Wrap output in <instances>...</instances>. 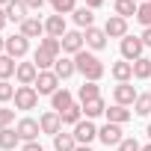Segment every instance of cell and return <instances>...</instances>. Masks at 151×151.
Wrapping results in <instances>:
<instances>
[{
  "label": "cell",
  "instance_id": "6da1fadb",
  "mask_svg": "<svg viewBox=\"0 0 151 151\" xmlns=\"http://www.w3.org/2000/svg\"><path fill=\"white\" fill-rule=\"evenodd\" d=\"M74 65H77V71L83 74L86 80H92V83H98V80L104 77V62H101L95 53H86V50H80L77 56H74Z\"/></svg>",
  "mask_w": 151,
  "mask_h": 151
},
{
  "label": "cell",
  "instance_id": "7a4b0ae2",
  "mask_svg": "<svg viewBox=\"0 0 151 151\" xmlns=\"http://www.w3.org/2000/svg\"><path fill=\"white\" fill-rule=\"evenodd\" d=\"M36 104H39L36 86H18L15 89V110H36Z\"/></svg>",
  "mask_w": 151,
  "mask_h": 151
},
{
  "label": "cell",
  "instance_id": "3957f363",
  "mask_svg": "<svg viewBox=\"0 0 151 151\" xmlns=\"http://www.w3.org/2000/svg\"><path fill=\"white\" fill-rule=\"evenodd\" d=\"M142 39H136V36H124L122 39V56L127 59V62H136L139 56H142Z\"/></svg>",
  "mask_w": 151,
  "mask_h": 151
},
{
  "label": "cell",
  "instance_id": "277c9868",
  "mask_svg": "<svg viewBox=\"0 0 151 151\" xmlns=\"http://www.w3.org/2000/svg\"><path fill=\"white\" fill-rule=\"evenodd\" d=\"M59 86V77L53 71H39V77H36V92L39 95H53Z\"/></svg>",
  "mask_w": 151,
  "mask_h": 151
},
{
  "label": "cell",
  "instance_id": "5b68a950",
  "mask_svg": "<svg viewBox=\"0 0 151 151\" xmlns=\"http://www.w3.org/2000/svg\"><path fill=\"white\" fill-rule=\"evenodd\" d=\"M104 33H107V39H124V36H127V18H122V15L107 18Z\"/></svg>",
  "mask_w": 151,
  "mask_h": 151
},
{
  "label": "cell",
  "instance_id": "8992f818",
  "mask_svg": "<svg viewBox=\"0 0 151 151\" xmlns=\"http://www.w3.org/2000/svg\"><path fill=\"white\" fill-rule=\"evenodd\" d=\"M15 130H18V136H21L24 142H36V136L42 133V124H39L36 119H21Z\"/></svg>",
  "mask_w": 151,
  "mask_h": 151
},
{
  "label": "cell",
  "instance_id": "52a82bcc",
  "mask_svg": "<svg viewBox=\"0 0 151 151\" xmlns=\"http://www.w3.org/2000/svg\"><path fill=\"white\" fill-rule=\"evenodd\" d=\"M98 139H101V142H104L107 148H110V145H116V148H119V142H122L124 136H122V127H119V124L107 122V124H104V127L98 130Z\"/></svg>",
  "mask_w": 151,
  "mask_h": 151
},
{
  "label": "cell",
  "instance_id": "ba28073f",
  "mask_svg": "<svg viewBox=\"0 0 151 151\" xmlns=\"http://www.w3.org/2000/svg\"><path fill=\"white\" fill-rule=\"evenodd\" d=\"M15 77H18V83H21V86H36V77H39L36 62H18Z\"/></svg>",
  "mask_w": 151,
  "mask_h": 151
},
{
  "label": "cell",
  "instance_id": "9c48e42d",
  "mask_svg": "<svg viewBox=\"0 0 151 151\" xmlns=\"http://www.w3.org/2000/svg\"><path fill=\"white\" fill-rule=\"evenodd\" d=\"M95 136H98V127H95L89 119L80 122V124H74V139H77V145H89Z\"/></svg>",
  "mask_w": 151,
  "mask_h": 151
},
{
  "label": "cell",
  "instance_id": "30bf717a",
  "mask_svg": "<svg viewBox=\"0 0 151 151\" xmlns=\"http://www.w3.org/2000/svg\"><path fill=\"white\" fill-rule=\"evenodd\" d=\"M59 42H62V50H65V53H74V56H77V53L83 50V42H86V39H83V33L71 30V33H65Z\"/></svg>",
  "mask_w": 151,
  "mask_h": 151
},
{
  "label": "cell",
  "instance_id": "8fae6325",
  "mask_svg": "<svg viewBox=\"0 0 151 151\" xmlns=\"http://www.w3.org/2000/svg\"><path fill=\"white\" fill-rule=\"evenodd\" d=\"M3 9H6V18L15 21V24H24V21L30 18V15H27V3H24V0H9Z\"/></svg>",
  "mask_w": 151,
  "mask_h": 151
},
{
  "label": "cell",
  "instance_id": "7c38bea8",
  "mask_svg": "<svg viewBox=\"0 0 151 151\" xmlns=\"http://www.w3.org/2000/svg\"><path fill=\"white\" fill-rule=\"evenodd\" d=\"M27 47H30V42H27V36H9L6 39V53L12 56V59H18V56H24L27 53Z\"/></svg>",
  "mask_w": 151,
  "mask_h": 151
},
{
  "label": "cell",
  "instance_id": "4fadbf2b",
  "mask_svg": "<svg viewBox=\"0 0 151 151\" xmlns=\"http://www.w3.org/2000/svg\"><path fill=\"white\" fill-rule=\"evenodd\" d=\"M39 124H42V133L56 136V133H59V124H62V116H59V113H45V116L39 119Z\"/></svg>",
  "mask_w": 151,
  "mask_h": 151
},
{
  "label": "cell",
  "instance_id": "5bb4252c",
  "mask_svg": "<svg viewBox=\"0 0 151 151\" xmlns=\"http://www.w3.org/2000/svg\"><path fill=\"white\" fill-rule=\"evenodd\" d=\"M45 33L53 36V39H62V36L68 33V30H65V18H62V15H50L47 24H45Z\"/></svg>",
  "mask_w": 151,
  "mask_h": 151
},
{
  "label": "cell",
  "instance_id": "9a60e30c",
  "mask_svg": "<svg viewBox=\"0 0 151 151\" xmlns=\"http://www.w3.org/2000/svg\"><path fill=\"white\" fill-rule=\"evenodd\" d=\"M139 95H136V89L130 86V83H119L116 86V104H122V107H127V104H133Z\"/></svg>",
  "mask_w": 151,
  "mask_h": 151
},
{
  "label": "cell",
  "instance_id": "2e32d148",
  "mask_svg": "<svg viewBox=\"0 0 151 151\" xmlns=\"http://www.w3.org/2000/svg\"><path fill=\"white\" fill-rule=\"evenodd\" d=\"M50 101H53V113H65V110L74 104V98H71L68 89H56V92L50 95Z\"/></svg>",
  "mask_w": 151,
  "mask_h": 151
},
{
  "label": "cell",
  "instance_id": "e0dca14e",
  "mask_svg": "<svg viewBox=\"0 0 151 151\" xmlns=\"http://www.w3.org/2000/svg\"><path fill=\"white\" fill-rule=\"evenodd\" d=\"M45 33V24L39 21V18H27L24 24H21V36H27V39H39Z\"/></svg>",
  "mask_w": 151,
  "mask_h": 151
},
{
  "label": "cell",
  "instance_id": "ac0fdd59",
  "mask_svg": "<svg viewBox=\"0 0 151 151\" xmlns=\"http://www.w3.org/2000/svg\"><path fill=\"white\" fill-rule=\"evenodd\" d=\"M83 39H86V45H89V47H95V50H101V47L107 45V33H104V30H98V27H89Z\"/></svg>",
  "mask_w": 151,
  "mask_h": 151
},
{
  "label": "cell",
  "instance_id": "d6986e66",
  "mask_svg": "<svg viewBox=\"0 0 151 151\" xmlns=\"http://www.w3.org/2000/svg\"><path fill=\"white\" fill-rule=\"evenodd\" d=\"M74 148H77L74 133H56L53 136V151H74Z\"/></svg>",
  "mask_w": 151,
  "mask_h": 151
},
{
  "label": "cell",
  "instance_id": "ffe728a7",
  "mask_svg": "<svg viewBox=\"0 0 151 151\" xmlns=\"http://www.w3.org/2000/svg\"><path fill=\"white\" fill-rule=\"evenodd\" d=\"M74 71H77V65H74V59H56V65H53V74H56V77L59 80H65V77H71V74Z\"/></svg>",
  "mask_w": 151,
  "mask_h": 151
},
{
  "label": "cell",
  "instance_id": "44dd1931",
  "mask_svg": "<svg viewBox=\"0 0 151 151\" xmlns=\"http://www.w3.org/2000/svg\"><path fill=\"white\" fill-rule=\"evenodd\" d=\"M113 77H116L119 83H127V80L133 77V62H127V59H124V62H116V65H113Z\"/></svg>",
  "mask_w": 151,
  "mask_h": 151
},
{
  "label": "cell",
  "instance_id": "7402d4cb",
  "mask_svg": "<svg viewBox=\"0 0 151 151\" xmlns=\"http://www.w3.org/2000/svg\"><path fill=\"white\" fill-rule=\"evenodd\" d=\"M15 71H18V62L9 53H0V80H9Z\"/></svg>",
  "mask_w": 151,
  "mask_h": 151
},
{
  "label": "cell",
  "instance_id": "603a6c76",
  "mask_svg": "<svg viewBox=\"0 0 151 151\" xmlns=\"http://www.w3.org/2000/svg\"><path fill=\"white\" fill-rule=\"evenodd\" d=\"M83 113H86V119L104 116V113H107V104H104V98H92V101H86V104H83Z\"/></svg>",
  "mask_w": 151,
  "mask_h": 151
},
{
  "label": "cell",
  "instance_id": "cb8c5ba5",
  "mask_svg": "<svg viewBox=\"0 0 151 151\" xmlns=\"http://www.w3.org/2000/svg\"><path fill=\"white\" fill-rule=\"evenodd\" d=\"M18 142H21L18 130H12V127H6V130H0V148H3V151H12V148H15Z\"/></svg>",
  "mask_w": 151,
  "mask_h": 151
},
{
  "label": "cell",
  "instance_id": "d4e9b609",
  "mask_svg": "<svg viewBox=\"0 0 151 151\" xmlns=\"http://www.w3.org/2000/svg\"><path fill=\"white\" fill-rule=\"evenodd\" d=\"M127 119H130V110H124L122 104H116V107L107 110V122H113V124H124Z\"/></svg>",
  "mask_w": 151,
  "mask_h": 151
},
{
  "label": "cell",
  "instance_id": "484cf974",
  "mask_svg": "<svg viewBox=\"0 0 151 151\" xmlns=\"http://www.w3.org/2000/svg\"><path fill=\"white\" fill-rule=\"evenodd\" d=\"M136 12H139V3H136V0H116V15L130 18V15H136Z\"/></svg>",
  "mask_w": 151,
  "mask_h": 151
},
{
  "label": "cell",
  "instance_id": "4316f807",
  "mask_svg": "<svg viewBox=\"0 0 151 151\" xmlns=\"http://www.w3.org/2000/svg\"><path fill=\"white\" fill-rule=\"evenodd\" d=\"M133 77H136V80H148V77H151V59L139 56V59L133 62Z\"/></svg>",
  "mask_w": 151,
  "mask_h": 151
},
{
  "label": "cell",
  "instance_id": "83f0119b",
  "mask_svg": "<svg viewBox=\"0 0 151 151\" xmlns=\"http://www.w3.org/2000/svg\"><path fill=\"white\" fill-rule=\"evenodd\" d=\"M92 21H95V15H92V9L89 6H80V9H74V24L77 27H92Z\"/></svg>",
  "mask_w": 151,
  "mask_h": 151
},
{
  "label": "cell",
  "instance_id": "f1b7e54d",
  "mask_svg": "<svg viewBox=\"0 0 151 151\" xmlns=\"http://www.w3.org/2000/svg\"><path fill=\"white\" fill-rule=\"evenodd\" d=\"M39 50H45V53H50V56H56V59H59L62 42H59V39H53V36H47V39H42V42H39Z\"/></svg>",
  "mask_w": 151,
  "mask_h": 151
},
{
  "label": "cell",
  "instance_id": "f546056e",
  "mask_svg": "<svg viewBox=\"0 0 151 151\" xmlns=\"http://www.w3.org/2000/svg\"><path fill=\"white\" fill-rule=\"evenodd\" d=\"M33 62H36V68H39V71H47L50 65H56V56H50V53H45V50H36Z\"/></svg>",
  "mask_w": 151,
  "mask_h": 151
},
{
  "label": "cell",
  "instance_id": "4dcf8cb0",
  "mask_svg": "<svg viewBox=\"0 0 151 151\" xmlns=\"http://www.w3.org/2000/svg\"><path fill=\"white\" fill-rule=\"evenodd\" d=\"M77 95H80V104H86V101H92V98H101V95H98V83H92V80H86Z\"/></svg>",
  "mask_w": 151,
  "mask_h": 151
},
{
  "label": "cell",
  "instance_id": "1f68e13d",
  "mask_svg": "<svg viewBox=\"0 0 151 151\" xmlns=\"http://www.w3.org/2000/svg\"><path fill=\"white\" fill-rule=\"evenodd\" d=\"M62 116V122L65 124H80V116H83V107H77V104H71L65 113H59Z\"/></svg>",
  "mask_w": 151,
  "mask_h": 151
},
{
  "label": "cell",
  "instance_id": "d6a6232c",
  "mask_svg": "<svg viewBox=\"0 0 151 151\" xmlns=\"http://www.w3.org/2000/svg\"><path fill=\"white\" fill-rule=\"evenodd\" d=\"M133 110H136L139 116H148V113H151V95H139V98L133 101Z\"/></svg>",
  "mask_w": 151,
  "mask_h": 151
},
{
  "label": "cell",
  "instance_id": "836d02e7",
  "mask_svg": "<svg viewBox=\"0 0 151 151\" xmlns=\"http://www.w3.org/2000/svg\"><path fill=\"white\" fill-rule=\"evenodd\" d=\"M50 6L56 9V15H65V12H74V0H50Z\"/></svg>",
  "mask_w": 151,
  "mask_h": 151
},
{
  "label": "cell",
  "instance_id": "e575fe53",
  "mask_svg": "<svg viewBox=\"0 0 151 151\" xmlns=\"http://www.w3.org/2000/svg\"><path fill=\"white\" fill-rule=\"evenodd\" d=\"M136 18H139L145 27H151V0H148V3H139V12H136Z\"/></svg>",
  "mask_w": 151,
  "mask_h": 151
},
{
  "label": "cell",
  "instance_id": "d590c367",
  "mask_svg": "<svg viewBox=\"0 0 151 151\" xmlns=\"http://www.w3.org/2000/svg\"><path fill=\"white\" fill-rule=\"evenodd\" d=\"M15 98V89L9 80H0V101H12Z\"/></svg>",
  "mask_w": 151,
  "mask_h": 151
},
{
  "label": "cell",
  "instance_id": "8d00e7d4",
  "mask_svg": "<svg viewBox=\"0 0 151 151\" xmlns=\"http://www.w3.org/2000/svg\"><path fill=\"white\" fill-rule=\"evenodd\" d=\"M12 122H15V110H6L3 107V110H0V130H6Z\"/></svg>",
  "mask_w": 151,
  "mask_h": 151
},
{
  "label": "cell",
  "instance_id": "74e56055",
  "mask_svg": "<svg viewBox=\"0 0 151 151\" xmlns=\"http://www.w3.org/2000/svg\"><path fill=\"white\" fill-rule=\"evenodd\" d=\"M119 151H142V145H139L133 136H127V139H122V142H119Z\"/></svg>",
  "mask_w": 151,
  "mask_h": 151
},
{
  "label": "cell",
  "instance_id": "f35d334b",
  "mask_svg": "<svg viewBox=\"0 0 151 151\" xmlns=\"http://www.w3.org/2000/svg\"><path fill=\"white\" fill-rule=\"evenodd\" d=\"M139 39H142V45H145V47H151V27H145V33H142Z\"/></svg>",
  "mask_w": 151,
  "mask_h": 151
},
{
  "label": "cell",
  "instance_id": "ab89813d",
  "mask_svg": "<svg viewBox=\"0 0 151 151\" xmlns=\"http://www.w3.org/2000/svg\"><path fill=\"white\" fill-rule=\"evenodd\" d=\"M24 3H27V9H42L45 0H24Z\"/></svg>",
  "mask_w": 151,
  "mask_h": 151
},
{
  "label": "cell",
  "instance_id": "60d3db41",
  "mask_svg": "<svg viewBox=\"0 0 151 151\" xmlns=\"http://www.w3.org/2000/svg\"><path fill=\"white\" fill-rule=\"evenodd\" d=\"M21 151H42V145H39V142H24Z\"/></svg>",
  "mask_w": 151,
  "mask_h": 151
},
{
  "label": "cell",
  "instance_id": "b9f144b4",
  "mask_svg": "<svg viewBox=\"0 0 151 151\" xmlns=\"http://www.w3.org/2000/svg\"><path fill=\"white\" fill-rule=\"evenodd\" d=\"M6 21H9V18H6V9H3V6H0V30H3V27H6Z\"/></svg>",
  "mask_w": 151,
  "mask_h": 151
},
{
  "label": "cell",
  "instance_id": "7bdbcfd3",
  "mask_svg": "<svg viewBox=\"0 0 151 151\" xmlns=\"http://www.w3.org/2000/svg\"><path fill=\"white\" fill-rule=\"evenodd\" d=\"M101 3H104V0H86V6H89V9H98Z\"/></svg>",
  "mask_w": 151,
  "mask_h": 151
},
{
  "label": "cell",
  "instance_id": "ee69618b",
  "mask_svg": "<svg viewBox=\"0 0 151 151\" xmlns=\"http://www.w3.org/2000/svg\"><path fill=\"white\" fill-rule=\"evenodd\" d=\"M74 151H92L89 145H77V148H74Z\"/></svg>",
  "mask_w": 151,
  "mask_h": 151
},
{
  "label": "cell",
  "instance_id": "f6af8a7d",
  "mask_svg": "<svg viewBox=\"0 0 151 151\" xmlns=\"http://www.w3.org/2000/svg\"><path fill=\"white\" fill-rule=\"evenodd\" d=\"M6 50V39H0V53H3Z\"/></svg>",
  "mask_w": 151,
  "mask_h": 151
},
{
  "label": "cell",
  "instance_id": "bcb514c9",
  "mask_svg": "<svg viewBox=\"0 0 151 151\" xmlns=\"http://www.w3.org/2000/svg\"><path fill=\"white\" fill-rule=\"evenodd\" d=\"M6 3H9V0H0V6H6Z\"/></svg>",
  "mask_w": 151,
  "mask_h": 151
},
{
  "label": "cell",
  "instance_id": "7dc6e473",
  "mask_svg": "<svg viewBox=\"0 0 151 151\" xmlns=\"http://www.w3.org/2000/svg\"><path fill=\"white\" fill-rule=\"evenodd\" d=\"M142 151H151V145H145V148H142Z\"/></svg>",
  "mask_w": 151,
  "mask_h": 151
},
{
  "label": "cell",
  "instance_id": "c3c4849f",
  "mask_svg": "<svg viewBox=\"0 0 151 151\" xmlns=\"http://www.w3.org/2000/svg\"><path fill=\"white\" fill-rule=\"evenodd\" d=\"M148 136H151V124H148Z\"/></svg>",
  "mask_w": 151,
  "mask_h": 151
},
{
  "label": "cell",
  "instance_id": "681fc988",
  "mask_svg": "<svg viewBox=\"0 0 151 151\" xmlns=\"http://www.w3.org/2000/svg\"><path fill=\"white\" fill-rule=\"evenodd\" d=\"M136 3H139V0H136Z\"/></svg>",
  "mask_w": 151,
  "mask_h": 151
}]
</instances>
